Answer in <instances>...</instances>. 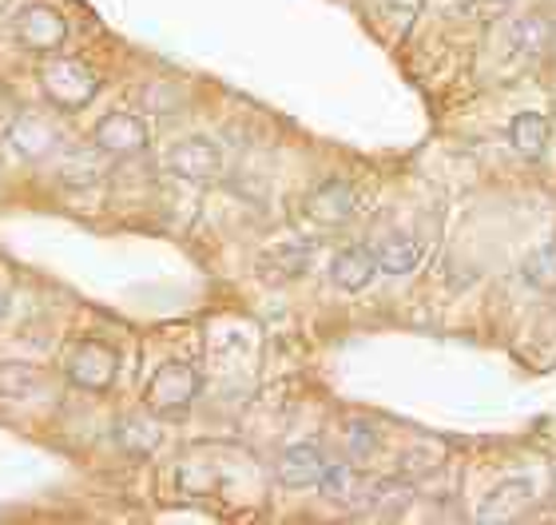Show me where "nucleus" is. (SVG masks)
I'll return each mask as SVG.
<instances>
[{
  "instance_id": "nucleus-1",
  "label": "nucleus",
  "mask_w": 556,
  "mask_h": 525,
  "mask_svg": "<svg viewBox=\"0 0 556 525\" xmlns=\"http://www.w3.org/2000/svg\"><path fill=\"white\" fill-rule=\"evenodd\" d=\"M40 88H45L52 108H60V112H80V108L92 104L96 92H100V76H96L84 60L56 52V57H45Z\"/></svg>"
},
{
  "instance_id": "nucleus-2",
  "label": "nucleus",
  "mask_w": 556,
  "mask_h": 525,
  "mask_svg": "<svg viewBox=\"0 0 556 525\" xmlns=\"http://www.w3.org/2000/svg\"><path fill=\"white\" fill-rule=\"evenodd\" d=\"M199 386H203L199 366L179 362V359L163 362L160 371L151 374L148 390H143V407H148V414H155V418H179V414H187L191 402L199 398Z\"/></svg>"
},
{
  "instance_id": "nucleus-3",
  "label": "nucleus",
  "mask_w": 556,
  "mask_h": 525,
  "mask_svg": "<svg viewBox=\"0 0 556 525\" xmlns=\"http://www.w3.org/2000/svg\"><path fill=\"white\" fill-rule=\"evenodd\" d=\"M119 374V354L108 347L104 339H84L68 350V359H64V378L72 386H80L88 395H104L112 390Z\"/></svg>"
},
{
  "instance_id": "nucleus-4",
  "label": "nucleus",
  "mask_w": 556,
  "mask_h": 525,
  "mask_svg": "<svg viewBox=\"0 0 556 525\" xmlns=\"http://www.w3.org/2000/svg\"><path fill=\"white\" fill-rule=\"evenodd\" d=\"M4 143L21 155L24 164H45V160H52V155L64 148V132H60L56 120L45 116V112H21V116L9 120Z\"/></svg>"
},
{
  "instance_id": "nucleus-5",
  "label": "nucleus",
  "mask_w": 556,
  "mask_h": 525,
  "mask_svg": "<svg viewBox=\"0 0 556 525\" xmlns=\"http://www.w3.org/2000/svg\"><path fill=\"white\" fill-rule=\"evenodd\" d=\"M12 36L33 57H56L68 45V21L52 4H24L12 21Z\"/></svg>"
},
{
  "instance_id": "nucleus-6",
  "label": "nucleus",
  "mask_w": 556,
  "mask_h": 525,
  "mask_svg": "<svg viewBox=\"0 0 556 525\" xmlns=\"http://www.w3.org/2000/svg\"><path fill=\"white\" fill-rule=\"evenodd\" d=\"M116 160L104 152V148H96V143H84V148H60L52 155V179L60 187H68V191H84V187H96L104 184L108 175H112Z\"/></svg>"
},
{
  "instance_id": "nucleus-7",
  "label": "nucleus",
  "mask_w": 556,
  "mask_h": 525,
  "mask_svg": "<svg viewBox=\"0 0 556 525\" xmlns=\"http://www.w3.org/2000/svg\"><path fill=\"white\" fill-rule=\"evenodd\" d=\"M92 143L104 148L112 160H131L148 152V124L131 112H108L92 128Z\"/></svg>"
},
{
  "instance_id": "nucleus-8",
  "label": "nucleus",
  "mask_w": 556,
  "mask_h": 525,
  "mask_svg": "<svg viewBox=\"0 0 556 525\" xmlns=\"http://www.w3.org/2000/svg\"><path fill=\"white\" fill-rule=\"evenodd\" d=\"M167 167L187 184H211L223 172V152L207 136H187L167 152Z\"/></svg>"
},
{
  "instance_id": "nucleus-9",
  "label": "nucleus",
  "mask_w": 556,
  "mask_h": 525,
  "mask_svg": "<svg viewBox=\"0 0 556 525\" xmlns=\"http://www.w3.org/2000/svg\"><path fill=\"white\" fill-rule=\"evenodd\" d=\"M529 505H533V482L505 478L485 493V502H481V510H477V522H485V525L521 522V517L529 514Z\"/></svg>"
},
{
  "instance_id": "nucleus-10",
  "label": "nucleus",
  "mask_w": 556,
  "mask_h": 525,
  "mask_svg": "<svg viewBox=\"0 0 556 525\" xmlns=\"http://www.w3.org/2000/svg\"><path fill=\"white\" fill-rule=\"evenodd\" d=\"M354 208H358V199L346 179H326L306 196V220L318 227H346L354 220Z\"/></svg>"
},
{
  "instance_id": "nucleus-11",
  "label": "nucleus",
  "mask_w": 556,
  "mask_h": 525,
  "mask_svg": "<svg viewBox=\"0 0 556 525\" xmlns=\"http://www.w3.org/2000/svg\"><path fill=\"white\" fill-rule=\"evenodd\" d=\"M326 470L330 466H326L323 450L311 442H299L278 454L275 478H278V486H287V490H311V486H323Z\"/></svg>"
},
{
  "instance_id": "nucleus-12",
  "label": "nucleus",
  "mask_w": 556,
  "mask_h": 525,
  "mask_svg": "<svg viewBox=\"0 0 556 525\" xmlns=\"http://www.w3.org/2000/svg\"><path fill=\"white\" fill-rule=\"evenodd\" d=\"M374 486H378V482L366 478L358 466H330L323 478V493L334 505H342V510H362V505H370Z\"/></svg>"
},
{
  "instance_id": "nucleus-13",
  "label": "nucleus",
  "mask_w": 556,
  "mask_h": 525,
  "mask_svg": "<svg viewBox=\"0 0 556 525\" xmlns=\"http://www.w3.org/2000/svg\"><path fill=\"white\" fill-rule=\"evenodd\" d=\"M378 275V259L370 247H342L330 263V279L338 291H366Z\"/></svg>"
},
{
  "instance_id": "nucleus-14",
  "label": "nucleus",
  "mask_w": 556,
  "mask_h": 525,
  "mask_svg": "<svg viewBox=\"0 0 556 525\" xmlns=\"http://www.w3.org/2000/svg\"><path fill=\"white\" fill-rule=\"evenodd\" d=\"M509 40L513 52L521 60H541L548 52V45H553V21H548L545 12H529L521 21H513Z\"/></svg>"
},
{
  "instance_id": "nucleus-15",
  "label": "nucleus",
  "mask_w": 556,
  "mask_h": 525,
  "mask_svg": "<svg viewBox=\"0 0 556 525\" xmlns=\"http://www.w3.org/2000/svg\"><path fill=\"white\" fill-rule=\"evenodd\" d=\"M155 418V414H151ZM151 418H139V414H128V418L116 422V446L124 450L128 458H151L155 450H160L163 434L160 426Z\"/></svg>"
},
{
  "instance_id": "nucleus-16",
  "label": "nucleus",
  "mask_w": 556,
  "mask_h": 525,
  "mask_svg": "<svg viewBox=\"0 0 556 525\" xmlns=\"http://www.w3.org/2000/svg\"><path fill=\"white\" fill-rule=\"evenodd\" d=\"M509 143L521 160H541L548 148V120L541 112H521L509 124Z\"/></svg>"
},
{
  "instance_id": "nucleus-17",
  "label": "nucleus",
  "mask_w": 556,
  "mask_h": 525,
  "mask_svg": "<svg viewBox=\"0 0 556 525\" xmlns=\"http://www.w3.org/2000/svg\"><path fill=\"white\" fill-rule=\"evenodd\" d=\"M374 259H378V271H386V275H406V271L417 267L421 247H417L409 235L390 232V235H382V239H378V247H374Z\"/></svg>"
},
{
  "instance_id": "nucleus-18",
  "label": "nucleus",
  "mask_w": 556,
  "mask_h": 525,
  "mask_svg": "<svg viewBox=\"0 0 556 525\" xmlns=\"http://www.w3.org/2000/svg\"><path fill=\"white\" fill-rule=\"evenodd\" d=\"M311 263V247L306 243H287V247H275L267 255L258 259V271L267 275V279H299L302 271Z\"/></svg>"
},
{
  "instance_id": "nucleus-19",
  "label": "nucleus",
  "mask_w": 556,
  "mask_h": 525,
  "mask_svg": "<svg viewBox=\"0 0 556 525\" xmlns=\"http://www.w3.org/2000/svg\"><path fill=\"white\" fill-rule=\"evenodd\" d=\"M521 279L541 295L556 291V243H541L536 251H529V255H525Z\"/></svg>"
},
{
  "instance_id": "nucleus-20",
  "label": "nucleus",
  "mask_w": 556,
  "mask_h": 525,
  "mask_svg": "<svg viewBox=\"0 0 556 525\" xmlns=\"http://www.w3.org/2000/svg\"><path fill=\"white\" fill-rule=\"evenodd\" d=\"M409 502H414V490H409L406 482H378V486H374L370 505L382 517H402Z\"/></svg>"
},
{
  "instance_id": "nucleus-21",
  "label": "nucleus",
  "mask_w": 556,
  "mask_h": 525,
  "mask_svg": "<svg viewBox=\"0 0 556 525\" xmlns=\"http://www.w3.org/2000/svg\"><path fill=\"white\" fill-rule=\"evenodd\" d=\"M374 446H378V438H374L370 426H362V422H350V450L358 458L374 454Z\"/></svg>"
},
{
  "instance_id": "nucleus-22",
  "label": "nucleus",
  "mask_w": 556,
  "mask_h": 525,
  "mask_svg": "<svg viewBox=\"0 0 556 525\" xmlns=\"http://www.w3.org/2000/svg\"><path fill=\"white\" fill-rule=\"evenodd\" d=\"M394 12H402V16H417V12L426 9V0H386Z\"/></svg>"
},
{
  "instance_id": "nucleus-23",
  "label": "nucleus",
  "mask_w": 556,
  "mask_h": 525,
  "mask_svg": "<svg viewBox=\"0 0 556 525\" xmlns=\"http://www.w3.org/2000/svg\"><path fill=\"white\" fill-rule=\"evenodd\" d=\"M9 299H12V279H9V271L0 267V318L9 311Z\"/></svg>"
},
{
  "instance_id": "nucleus-24",
  "label": "nucleus",
  "mask_w": 556,
  "mask_h": 525,
  "mask_svg": "<svg viewBox=\"0 0 556 525\" xmlns=\"http://www.w3.org/2000/svg\"><path fill=\"white\" fill-rule=\"evenodd\" d=\"M4 9H9V0H0V12H4Z\"/></svg>"
},
{
  "instance_id": "nucleus-25",
  "label": "nucleus",
  "mask_w": 556,
  "mask_h": 525,
  "mask_svg": "<svg viewBox=\"0 0 556 525\" xmlns=\"http://www.w3.org/2000/svg\"><path fill=\"white\" fill-rule=\"evenodd\" d=\"M553 498H556V482H553Z\"/></svg>"
},
{
  "instance_id": "nucleus-26",
  "label": "nucleus",
  "mask_w": 556,
  "mask_h": 525,
  "mask_svg": "<svg viewBox=\"0 0 556 525\" xmlns=\"http://www.w3.org/2000/svg\"><path fill=\"white\" fill-rule=\"evenodd\" d=\"M501 4H513V0H501Z\"/></svg>"
}]
</instances>
